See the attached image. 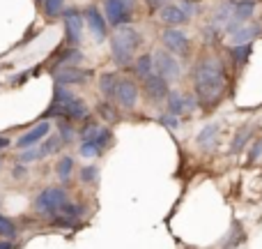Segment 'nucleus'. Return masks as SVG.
I'll use <instances>...</instances> for the list:
<instances>
[{
    "label": "nucleus",
    "mask_w": 262,
    "mask_h": 249,
    "mask_svg": "<svg viewBox=\"0 0 262 249\" xmlns=\"http://www.w3.org/2000/svg\"><path fill=\"white\" fill-rule=\"evenodd\" d=\"M193 95L200 104H214L226 92V69L214 55H205L195 63L193 72Z\"/></svg>",
    "instance_id": "f257e3e1"
},
{
    "label": "nucleus",
    "mask_w": 262,
    "mask_h": 249,
    "mask_svg": "<svg viewBox=\"0 0 262 249\" xmlns=\"http://www.w3.org/2000/svg\"><path fill=\"white\" fill-rule=\"evenodd\" d=\"M143 44V37L136 28L129 26H120L118 30L111 37V55H113V63L118 67H129L134 63V53L138 51V46Z\"/></svg>",
    "instance_id": "f03ea898"
},
{
    "label": "nucleus",
    "mask_w": 262,
    "mask_h": 249,
    "mask_svg": "<svg viewBox=\"0 0 262 249\" xmlns=\"http://www.w3.org/2000/svg\"><path fill=\"white\" fill-rule=\"evenodd\" d=\"M67 201H69V196L62 187H46V189H41L39 194L35 196L32 205H35V210L39 215H44V217H55Z\"/></svg>",
    "instance_id": "7ed1b4c3"
},
{
    "label": "nucleus",
    "mask_w": 262,
    "mask_h": 249,
    "mask_svg": "<svg viewBox=\"0 0 262 249\" xmlns=\"http://www.w3.org/2000/svg\"><path fill=\"white\" fill-rule=\"evenodd\" d=\"M152 67H154V74L166 81H172V79H180L182 74V67L177 63V58L166 49H159L152 53Z\"/></svg>",
    "instance_id": "20e7f679"
},
{
    "label": "nucleus",
    "mask_w": 262,
    "mask_h": 249,
    "mask_svg": "<svg viewBox=\"0 0 262 249\" xmlns=\"http://www.w3.org/2000/svg\"><path fill=\"white\" fill-rule=\"evenodd\" d=\"M136 0H104V12H106V23L120 28L134 16Z\"/></svg>",
    "instance_id": "39448f33"
},
{
    "label": "nucleus",
    "mask_w": 262,
    "mask_h": 249,
    "mask_svg": "<svg viewBox=\"0 0 262 249\" xmlns=\"http://www.w3.org/2000/svg\"><path fill=\"white\" fill-rule=\"evenodd\" d=\"M62 18H64V32H67V42L76 46L78 42L83 40V26H85V18H83V14L78 12L76 7L64 9Z\"/></svg>",
    "instance_id": "423d86ee"
},
{
    "label": "nucleus",
    "mask_w": 262,
    "mask_h": 249,
    "mask_svg": "<svg viewBox=\"0 0 262 249\" xmlns=\"http://www.w3.org/2000/svg\"><path fill=\"white\" fill-rule=\"evenodd\" d=\"M53 81L55 86H81L92 76V69H81V67H60L53 69Z\"/></svg>",
    "instance_id": "0eeeda50"
},
{
    "label": "nucleus",
    "mask_w": 262,
    "mask_h": 249,
    "mask_svg": "<svg viewBox=\"0 0 262 249\" xmlns=\"http://www.w3.org/2000/svg\"><path fill=\"white\" fill-rule=\"evenodd\" d=\"M161 42H163V46H166V51H170L172 55H189L191 42H189V37H186L182 30H177V28L163 30Z\"/></svg>",
    "instance_id": "6e6552de"
},
{
    "label": "nucleus",
    "mask_w": 262,
    "mask_h": 249,
    "mask_svg": "<svg viewBox=\"0 0 262 249\" xmlns=\"http://www.w3.org/2000/svg\"><path fill=\"white\" fill-rule=\"evenodd\" d=\"M83 18H85L88 28H90V32L95 35L97 42H104L106 37H108V23H106V16L97 7H88L85 12H83Z\"/></svg>",
    "instance_id": "1a4fd4ad"
},
{
    "label": "nucleus",
    "mask_w": 262,
    "mask_h": 249,
    "mask_svg": "<svg viewBox=\"0 0 262 249\" xmlns=\"http://www.w3.org/2000/svg\"><path fill=\"white\" fill-rule=\"evenodd\" d=\"M115 100L122 109H134L136 102H138V83L131 81V79H120L118 90H115Z\"/></svg>",
    "instance_id": "9d476101"
},
{
    "label": "nucleus",
    "mask_w": 262,
    "mask_h": 249,
    "mask_svg": "<svg viewBox=\"0 0 262 249\" xmlns=\"http://www.w3.org/2000/svg\"><path fill=\"white\" fill-rule=\"evenodd\" d=\"M51 134V123H39L37 127H32V129H28L26 134H21L16 139V148L18 150H26V148H35L37 143H41V141L46 139V136Z\"/></svg>",
    "instance_id": "9b49d317"
},
{
    "label": "nucleus",
    "mask_w": 262,
    "mask_h": 249,
    "mask_svg": "<svg viewBox=\"0 0 262 249\" xmlns=\"http://www.w3.org/2000/svg\"><path fill=\"white\" fill-rule=\"evenodd\" d=\"M166 100H168V113H170V116H177V118H180L184 111H193L195 104H198V100H195V97L182 95V92H177V90L168 92Z\"/></svg>",
    "instance_id": "f8f14e48"
},
{
    "label": "nucleus",
    "mask_w": 262,
    "mask_h": 249,
    "mask_svg": "<svg viewBox=\"0 0 262 249\" xmlns=\"http://www.w3.org/2000/svg\"><path fill=\"white\" fill-rule=\"evenodd\" d=\"M143 90H145V97H147L149 102H159V100H163V97H168V92H170L168 90V81L161 76H157V74L145 79Z\"/></svg>",
    "instance_id": "ddd939ff"
},
{
    "label": "nucleus",
    "mask_w": 262,
    "mask_h": 249,
    "mask_svg": "<svg viewBox=\"0 0 262 249\" xmlns=\"http://www.w3.org/2000/svg\"><path fill=\"white\" fill-rule=\"evenodd\" d=\"M161 21L168 23V26H182V23L189 21V14H186L182 7H177V5H163Z\"/></svg>",
    "instance_id": "4468645a"
},
{
    "label": "nucleus",
    "mask_w": 262,
    "mask_h": 249,
    "mask_svg": "<svg viewBox=\"0 0 262 249\" xmlns=\"http://www.w3.org/2000/svg\"><path fill=\"white\" fill-rule=\"evenodd\" d=\"M260 35V26H239L237 30L230 32V42L232 44H251L255 37Z\"/></svg>",
    "instance_id": "2eb2a0df"
},
{
    "label": "nucleus",
    "mask_w": 262,
    "mask_h": 249,
    "mask_svg": "<svg viewBox=\"0 0 262 249\" xmlns=\"http://www.w3.org/2000/svg\"><path fill=\"white\" fill-rule=\"evenodd\" d=\"M118 83H120V76L118 72H104L99 76V90L104 97H115V90H118Z\"/></svg>",
    "instance_id": "dca6fc26"
},
{
    "label": "nucleus",
    "mask_w": 262,
    "mask_h": 249,
    "mask_svg": "<svg viewBox=\"0 0 262 249\" xmlns=\"http://www.w3.org/2000/svg\"><path fill=\"white\" fill-rule=\"evenodd\" d=\"M83 60V53L78 49H67V51H62V53L58 55V60H55V65H53V69H60V67H76L78 63ZM51 69V72H53Z\"/></svg>",
    "instance_id": "f3484780"
},
{
    "label": "nucleus",
    "mask_w": 262,
    "mask_h": 249,
    "mask_svg": "<svg viewBox=\"0 0 262 249\" xmlns=\"http://www.w3.org/2000/svg\"><path fill=\"white\" fill-rule=\"evenodd\" d=\"M134 74L138 79H147V76H152L154 74V67H152V55L149 53H145V55H138L136 58V63H134Z\"/></svg>",
    "instance_id": "a211bd4d"
},
{
    "label": "nucleus",
    "mask_w": 262,
    "mask_h": 249,
    "mask_svg": "<svg viewBox=\"0 0 262 249\" xmlns=\"http://www.w3.org/2000/svg\"><path fill=\"white\" fill-rule=\"evenodd\" d=\"M60 148H62V139H60L58 134H49V136H46V139L39 143V152H41V157L55 155Z\"/></svg>",
    "instance_id": "6ab92c4d"
},
{
    "label": "nucleus",
    "mask_w": 262,
    "mask_h": 249,
    "mask_svg": "<svg viewBox=\"0 0 262 249\" xmlns=\"http://www.w3.org/2000/svg\"><path fill=\"white\" fill-rule=\"evenodd\" d=\"M253 9H255L253 0H239V3L232 7V16H235L237 21H249V18L253 16Z\"/></svg>",
    "instance_id": "aec40b11"
},
{
    "label": "nucleus",
    "mask_w": 262,
    "mask_h": 249,
    "mask_svg": "<svg viewBox=\"0 0 262 249\" xmlns=\"http://www.w3.org/2000/svg\"><path fill=\"white\" fill-rule=\"evenodd\" d=\"M55 173H58V178L62 182H69L72 180V173H74V159L69 157V155L60 157V162L55 164Z\"/></svg>",
    "instance_id": "412c9836"
},
{
    "label": "nucleus",
    "mask_w": 262,
    "mask_h": 249,
    "mask_svg": "<svg viewBox=\"0 0 262 249\" xmlns=\"http://www.w3.org/2000/svg\"><path fill=\"white\" fill-rule=\"evenodd\" d=\"M90 141L97 145V148H99V152H104L106 148H111V145H113V131H111L108 127H101V129L97 131L95 139H90Z\"/></svg>",
    "instance_id": "4be33fe9"
},
{
    "label": "nucleus",
    "mask_w": 262,
    "mask_h": 249,
    "mask_svg": "<svg viewBox=\"0 0 262 249\" xmlns=\"http://www.w3.org/2000/svg\"><path fill=\"white\" fill-rule=\"evenodd\" d=\"M74 125L72 120H64V118H58V136L62 139V145H72L74 141Z\"/></svg>",
    "instance_id": "5701e85b"
},
{
    "label": "nucleus",
    "mask_w": 262,
    "mask_h": 249,
    "mask_svg": "<svg viewBox=\"0 0 262 249\" xmlns=\"http://www.w3.org/2000/svg\"><path fill=\"white\" fill-rule=\"evenodd\" d=\"M41 12H44V16H49V18L62 16L64 0H44V3H41Z\"/></svg>",
    "instance_id": "b1692460"
},
{
    "label": "nucleus",
    "mask_w": 262,
    "mask_h": 249,
    "mask_svg": "<svg viewBox=\"0 0 262 249\" xmlns=\"http://www.w3.org/2000/svg\"><path fill=\"white\" fill-rule=\"evenodd\" d=\"M251 51H253V44H237L235 49H230V58L235 60L237 67H242V65L249 60Z\"/></svg>",
    "instance_id": "393cba45"
},
{
    "label": "nucleus",
    "mask_w": 262,
    "mask_h": 249,
    "mask_svg": "<svg viewBox=\"0 0 262 249\" xmlns=\"http://www.w3.org/2000/svg\"><path fill=\"white\" fill-rule=\"evenodd\" d=\"M0 236H3L5 240H14V238H16V224L9 217H5V215H0Z\"/></svg>",
    "instance_id": "a878e982"
},
{
    "label": "nucleus",
    "mask_w": 262,
    "mask_h": 249,
    "mask_svg": "<svg viewBox=\"0 0 262 249\" xmlns=\"http://www.w3.org/2000/svg\"><path fill=\"white\" fill-rule=\"evenodd\" d=\"M216 134H219V125H207V127H205V129L198 134V143H200V145L212 143V141L216 139Z\"/></svg>",
    "instance_id": "bb28decb"
},
{
    "label": "nucleus",
    "mask_w": 262,
    "mask_h": 249,
    "mask_svg": "<svg viewBox=\"0 0 262 249\" xmlns=\"http://www.w3.org/2000/svg\"><path fill=\"white\" fill-rule=\"evenodd\" d=\"M39 159H41L39 148H26L18 155V164H32V162H39Z\"/></svg>",
    "instance_id": "cd10ccee"
},
{
    "label": "nucleus",
    "mask_w": 262,
    "mask_h": 249,
    "mask_svg": "<svg viewBox=\"0 0 262 249\" xmlns=\"http://www.w3.org/2000/svg\"><path fill=\"white\" fill-rule=\"evenodd\" d=\"M97 178H99V168L97 166H83L81 168V182L83 185H92V182H97Z\"/></svg>",
    "instance_id": "c85d7f7f"
},
{
    "label": "nucleus",
    "mask_w": 262,
    "mask_h": 249,
    "mask_svg": "<svg viewBox=\"0 0 262 249\" xmlns=\"http://www.w3.org/2000/svg\"><path fill=\"white\" fill-rule=\"evenodd\" d=\"M78 150H81V155H83V157H85V159H92V157H99V148H97V145L95 143H92V141H81V148H78Z\"/></svg>",
    "instance_id": "c756f323"
},
{
    "label": "nucleus",
    "mask_w": 262,
    "mask_h": 249,
    "mask_svg": "<svg viewBox=\"0 0 262 249\" xmlns=\"http://www.w3.org/2000/svg\"><path fill=\"white\" fill-rule=\"evenodd\" d=\"M246 139H249V127H242L239 131H237V136H235V141H232V152H239L242 148H244V143H246Z\"/></svg>",
    "instance_id": "7c9ffc66"
},
{
    "label": "nucleus",
    "mask_w": 262,
    "mask_h": 249,
    "mask_svg": "<svg viewBox=\"0 0 262 249\" xmlns=\"http://www.w3.org/2000/svg\"><path fill=\"white\" fill-rule=\"evenodd\" d=\"M99 113L104 116L106 120H111V123H113V120L118 118V116H115V109H113V104H106V102H104V104H99Z\"/></svg>",
    "instance_id": "2f4dec72"
},
{
    "label": "nucleus",
    "mask_w": 262,
    "mask_h": 249,
    "mask_svg": "<svg viewBox=\"0 0 262 249\" xmlns=\"http://www.w3.org/2000/svg\"><path fill=\"white\" fill-rule=\"evenodd\" d=\"M161 123L166 125V127H172V129H177V127H180V118L168 113V116H163V118H161Z\"/></svg>",
    "instance_id": "473e14b6"
},
{
    "label": "nucleus",
    "mask_w": 262,
    "mask_h": 249,
    "mask_svg": "<svg viewBox=\"0 0 262 249\" xmlns=\"http://www.w3.org/2000/svg\"><path fill=\"white\" fill-rule=\"evenodd\" d=\"M260 150H262V139H258V141H255L253 150H251V162H255V159L260 157Z\"/></svg>",
    "instance_id": "72a5a7b5"
},
{
    "label": "nucleus",
    "mask_w": 262,
    "mask_h": 249,
    "mask_svg": "<svg viewBox=\"0 0 262 249\" xmlns=\"http://www.w3.org/2000/svg\"><path fill=\"white\" fill-rule=\"evenodd\" d=\"M23 166H26V164H18V166H14V178H23V176H26V168H23Z\"/></svg>",
    "instance_id": "f704fd0d"
},
{
    "label": "nucleus",
    "mask_w": 262,
    "mask_h": 249,
    "mask_svg": "<svg viewBox=\"0 0 262 249\" xmlns=\"http://www.w3.org/2000/svg\"><path fill=\"white\" fill-rule=\"evenodd\" d=\"M9 145H12V141H9V139H7V136H3V134H0V150L9 148Z\"/></svg>",
    "instance_id": "c9c22d12"
},
{
    "label": "nucleus",
    "mask_w": 262,
    "mask_h": 249,
    "mask_svg": "<svg viewBox=\"0 0 262 249\" xmlns=\"http://www.w3.org/2000/svg\"><path fill=\"white\" fill-rule=\"evenodd\" d=\"M147 5L152 9H159V7H163V0H147Z\"/></svg>",
    "instance_id": "e433bc0d"
},
{
    "label": "nucleus",
    "mask_w": 262,
    "mask_h": 249,
    "mask_svg": "<svg viewBox=\"0 0 262 249\" xmlns=\"http://www.w3.org/2000/svg\"><path fill=\"white\" fill-rule=\"evenodd\" d=\"M0 249H14L12 240H0Z\"/></svg>",
    "instance_id": "4c0bfd02"
},
{
    "label": "nucleus",
    "mask_w": 262,
    "mask_h": 249,
    "mask_svg": "<svg viewBox=\"0 0 262 249\" xmlns=\"http://www.w3.org/2000/svg\"><path fill=\"white\" fill-rule=\"evenodd\" d=\"M35 3H39V5H41V3H44V0H35Z\"/></svg>",
    "instance_id": "58836bf2"
},
{
    "label": "nucleus",
    "mask_w": 262,
    "mask_h": 249,
    "mask_svg": "<svg viewBox=\"0 0 262 249\" xmlns=\"http://www.w3.org/2000/svg\"><path fill=\"white\" fill-rule=\"evenodd\" d=\"M0 166H3V162H0Z\"/></svg>",
    "instance_id": "ea45409f"
}]
</instances>
